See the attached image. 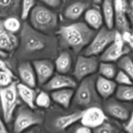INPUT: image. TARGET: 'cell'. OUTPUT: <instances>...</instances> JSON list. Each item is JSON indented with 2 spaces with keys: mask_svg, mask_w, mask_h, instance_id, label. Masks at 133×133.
<instances>
[{
  "mask_svg": "<svg viewBox=\"0 0 133 133\" xmlns=\"http://www.w3.org/2000/svg\"><path fill=\"white\" fill-rule=\"evenodd\" d=\"M57 35L62 46L79 53L89 44L96 35V31L87 23L78 22L62 26Z\"/></svg>",
  "mask_w": 133,
  "mask_h": 133,
  "instance_id": "1",
  "label": "cell"
},
{
  "mask_svg": "<svg viewBox=\"0 0 133 133\" xmlns=\"http://www.w3.org/2000/svg\"><path fill=\"white\" fill-rule=\"evenodd\" d=\"M19 44L21 53L30 56L43 55L55 47L54 40L50 36L35 29L27 23H25L22 28Z\"/></svg>",
  "mask_w": 133,
  "mask_h": 133,
  "instance_id": "2",
  "label": "cell"
},
{
  "mask_svg": "<svg viewBox=\"0 0 133 133\" xmlns=\"http://www.w3.org/2000/svg\"><path fill=\"white\" fill-rule=\"evenodd\" d=\"M76 92H74V101L76 105L90 107L99 104V97L96 88V79L88 76L82 79Z\"/></svg>",
  "mask_w": 133,
  "mask_h": 133,
  "instance_id": "3",
  "label": "cell"
},
{
  "mask_svg": "<svg viewBox=\"0 0 133 133\" xmlns=\"http://www.w3.org/2000/svg\"><path fill=\"white\" fill-rule=\"evenodd\" d=\"M31 26L40 32L54 29L58 24V17L53 11L43 6H35L29 14Z\"/></svg>",
  "mask_w": 133,
  "mask_h": 133,
  "instance_id": "4",
  "label": "cell"
},
{
  "mask_svg": "<svg viewBox=\"0 0 133 133\" xmlns=\"http://www.w3.org/2000/svg\"><path fill=\"white\" fill-rule=\"evenodd\" d=\"M0 104L4 121L6 123H10L18 104V90L15 83L0 87Z\"/></svg>",
  "mask_w": 133,
  "mask_h": 133,
  "instance_id": "5",
  "label": "cell"
},
{
  "mask_svg": "<svg viewBox=\"0 0 133 133\" xmlns=\"http://www.w3.org/2000/svg\"><path fill=\"white\" fill-rule=\"evenodd\" d=\"M116 31L107 27H101L94 35L84 51V55L96 56L101 54L114 41Z\"/></svg>",
  "mask_w": 133,
  "mask_h": 133,
  "instance_id": "6",
  "label": "cell"
},
{
  "mask_svg": "<svg viewBox=\"0 0 133 133\" xmlns=\"http://www.w3.org/2000/svg\"><path fill=\"white\" fill-rule=\"evenodd\" d=\"M43 116L32 111L31 109L22 107L19 109L13 125V133H22L43 122Z\"/></svg>",
  "mask_w": 133,
  "mask_h": 133,
  "instance_id": "7",
  "label": "cell"
},
{
  "mask_svg": "<svg viewBox=\"0 0 133 133\" xmlns=\"http://www.w3.org/2000/svg\"><path fill=\"white\" fill-rule=\"evenodd\" d=\"M129 53V49L125 45L122 34L116 31L114 41L101 53L100 60L103 62H115Z\"/></svg>",
  "mask_w": 133,
  "mask_h": 133,
  "instance_id": "8",
  "label": "cell"
},
{
  "mask_svg": "<svg viewBox=\"0 0 133 133\" xmlns=\"http://www.w3.org/2000/svg\"><path fill=\"white\" fill-rule=\"evenodd\" d=\"M98 59L96 56L81 55L78 57L74 70V76L77 81H81L97 71Z\"/></svg>",
  "mask_w": 133,
  "mask_h": 133,
  "instance_id": "9",
  "label": "cell"
},
{
  "mask_svg": "<svg viewBox=\"0 0 133 133\" xmlns=\"http://www.w3.org/2000/svg\"><path fill=\"white\" fill-rule=\"evenodd\" d=\"M114 25L117 31L123 32L130 31L131 22L127 13V2L126 0H114Z\"/></svg>",
  "mask_w": 133,
  "mask_h": 133,
  "instance_id": "10",
  "label": "cell"
},
{
  "mask_svg": "<svg viewBox=\"0 0 133 133\" xmlns=\"http://www.w3.org/2000/svg\"><path fill=\"white\" fill-rule=\"evenodd\" d=\"M32 66L36 77V81L40 85H44L54 74V64L51 61L46 58L36 59L32 62Z\"/></svg>",
  "mask_w": 133,
  "mask_h": 133,
  "instance_id": "11",
  "label": "cell"
},
{
  "mask_svg": "<svg viewBox=\"0 0 133 133\" xmlns=\"http://www.w3.org/2000/svg\"><path fill=\"white\" fill-rule=\"evenodd\" d=\"M107 118L103 110L97 107H90L83 110L81 119L82 125L90 129H94L107 121Z\"/></svg>",
  "mask_w": 133,
  "mask_h": 133,
  "instance_id": "12",
  "label": "cell"
},
{
  "mask_svg": "<svg viewBox=\"0 0 133 133\" xmlns=\"http://www.w3.org/2000/svg\"><path fill=\"white\" fill-rule=\"evenodd\" d=\"M105 112L112 118L120 121H126L131 115L130 108L123 102L110 100L105 104Z\"/></svg>",
  "mask_w": 133,
  "mask_h": 133,
  "instance_id": "13",
  "label": "cell"
},
{
  "mask_svg": "<svg viewBox=\"0 0 133 133\" xmlns=\"http://www.w3.org/2000/svg\"><path fill=\"white\" fill-rule=\"evenodd\" d=\"M76 86L75 79L64 74H58L52 77L43 87L46 91H54L64 88H74Z\"/></svg>",
  "mask_w": 133,
  "mask_h": 133,
  "instance_id": "14",
  "label": "cell"
},
{
  "mask_svg": "<svg viewBox=\"0 0 133 133\" xmlns=\"http://www.w3.org/2000/svg\"><path fill=\"white\" fill-rule=\"evenodd\" d=\"M117 83L103 76H99L96 80V88L99 96L103 99H107L116 92Z\"/></svg>",
  "mask_w": 133,
  "mask_h": 133,
  "instance_id": "15",
  "label": "cell"
},
{
  "mask_svg": "<svg viewBox=\"0 0 133 133\" xmlns=\"http://www.w3.org/2000/svg\"><path fill=\"white\" fill-rule=\"evenodd\" d=\"M19 45V40L14 33L9 32L0 22V50L5 52L14 51Z\"/></svg>",
  "mask_w": 133,
  "mask_h": 133,
  "instance_id": "16",
  "label": "cell"
},
{
  "mask_svg": "<svg viewBox=\"0 0 133 133\" xmlns=\"http://www.w3.org/2000/svg\"><path fill=\"white\" fill-rule=\"evenodd\" d=\"M18 74L22 83L31 88H35L36 85V77L35 70L30 62H24L18 66Z\"/></svg>",
  "mask_w": 133,
  "mask_h": 133,
  "instance_id": "17",
  "label": "cell"
},
{
  "mask_svg": "<svg viewBox=\"0 0 133 133\" xmlns=\"http://www.w3.org/2000/svg\"><path fill=\"white\" fill-rule=\"evenodd\" d=\"M74 96L73 88H64L52 91L51 97L55 102L60 105L64 109H68L71 104V101Z\"/></svg>",
  "mask_w": 133,
  "mask_h": 133,
  "instance_id": "18",
  "label": "cell"
},
{
  "mask_svg": "<svg viewBox=\"0 0 133 133\" xmlns=\"http://www.w3.org/2000/svg\"><path fill=\"white\" fill-rule=\"evenodd\" d=\"M17 90L19 97L29 107V108L31 109H35L36 107L35 99L36 93L33 88L28 87L23 83H19L17 85Z\"/></svg>",
  "mask_w": 133,
  "mask_h": 133,
  "instance_id": "19",
  "label": "cell"
},
{
  "mask_svg": "<svg viewBox=\"0 0 133 133\" xmlns=\"http://www.w3.org/2000/svg\"><path fill=\"white\" fill-rule=\"evenodd\" d=\"M83 111H77L70 114L62 116L57 118L55 121V127L58 129L63 131L81 120Z\"/></svg>",
  "mask_w": 133,
  "mask_h": 133,
  "instance_id": "20",
  "label": "cell"
},
{
  "mask_svg": "<svg viewBox=\"0 0 133 133\" xmlns=\"http://www.w3.org/2000/svg\"><path fill=\"white\" fill-rule=\"evenodd\" d=\"M84 18L87 24L94 30H99L102 27L103 17L101 12L97 9H90L86 11Z\"/></svg>",
  "mask_w": 133,
  "mask_h": 133,
  "instance_id": "21",
  "label": "cell"
},
{
  "mask_svg": "<svg viewBox=\"0 0 133 133\" xmlns=\"http://www.w3.org/2000/svg\"><path fill=\"white\" fill-rule=\"evenodd\" d=\"M102 3L103 16L106 27L109 29H113L114 26V0H103Z\"/></svg>",
  "mask_w": 133,
  "mask_h": 133,
  "instance_id": "22",
  "label": "cell"
},
{
  "mask_svg": "<svg viewBox=\"0 0 133 133\" xmlns=\"http://www.w3.org/2000/svg\"><path fill=\"white\" fill-rule=\"evenodd\" d=\"M21 0H0V18L12 16L19 9Z\"/></svg>",
  "mask_w": 133,
  "mask_h": 133,
  "instance_id": "23",
  "label": "cell"
},
{
  "mask_svg": "<svg viewBox=\"0 0 133 133\" xmlns=\"http://www.w3.org/2000/svg\"><path fill=\"white\" fill-rule=\"evenodd\" d=\"M71 63L72 59L70 53L67 51H63L57 57L55 67L59 74H66L71 70Z\"/></svg>",
  "mask_w": 133,
  "mask_h": 133,
  "instance_id": "24",
  "label": "cell"
},
{
  "mask_svg": "<svg viewBox=\"0 0 133 133\" xmlns=\"http://www.w3.org/2000/svg\"><path fill=\"white\" fill-rule=\"evenodd\" d=\"M88 7V4L83 2H75L68 6L64 12V16L67 19L74 20L80 18Z\"/></svg>",
  "mask_w": 133,
  "mask_h": 133,
  "instance_id": "25",
  "label": "cell"
},
{
  "mask_svg": "<svg viewBox=\"0 0 133 133\" xmlns=\"http://www.w3.org/2000/svg\"><path fill=\"white\" fill-rule=\"evenodd\" d=\"M116 98L122 102L133 101V84L119 85L116 90Z\"/></svg>",
  "mask_w": 133,
  "mask_h": 133,
  "instance_id": "26",
  "label": "cell"
},
{
  "mask_svg": "<svg viewBox=\"0 0 133 133\" xmlns=\"http://www.w3.org/2000/svg\"><path fill=\"white\" fill-rule=\"evenodd\" d=\"M97 70L99 71L101 76L109 79H114L117 73L116 65L112 62H110L101 61V62L99 64Z\"/></svg>",
  "mask_w": 133,
  "mask_h": 133,
  "instance_id": "27",
  "label": "cell"
},
{
  "mask_svg": "<svg viewBox=\"0 0 133 133\" xmlns=\"http://www.w3.org/2000/svg\"><path fill=\"white\" fill-rule=\"evenodd\" d=\"M118 66L133 81V60L131 57L125 55L121 57L118 61Z\"/></svg>",
  "mask_w": 133,
  "mask_h": 133,
  "instance_id": "28",
  "label": "cell"
},
{
  "mask_svg": "<svg viewBox=\"0 0 133 133\" xmlns=\"http://www.w3.org/2000/svg\"><path fill=\"white\" fill-rule=\"evenodd\" d=\"M4 28L9 32L16 33L21 29V23L18 18L14 16H9L2 22Z\"/></svg>",
  "mask_w": 133,
  "mask_h": 133,
  "instance_id": "29",
  "label": "cell"
},
{
  "mask_svg": "<svg viewBox=\"0 0 133 133\" xmlns=\"http://www.w3.org/2000/svg\"><path fill=\"white\" fill-rule=\"evenodd\" d=\"M120 132L119 128L112 123L105 121L104 123L98 127L93 129L92 133H119Z\"/></svg>",
  "mask_w": 133,
  "mask_h": 133,
  "instance_id": "30",
  "label": "cell"
},
{
  "mask_svg": "<svg viewBox=\"0 0 133 133\" xmlns=\"http://www.w3.org/2000/svg\"><path fill=\"white\" fill-rule=\"evenodd\" d=\"M36 0H22L21 5V18L25 19L29 16L31 10L35 6Z\"/></svg>",
  "mask_w": 133,
  "mask_h": 133,
  "instance_id": "31",
  "label": "cell"
},
{
  "mask_svg": "<svg viewBox=\"0 0 133 133\" xmlns=\"http://www.w3.org/2000/svg\"><path fill=\"white\" fill-rule=\"evenodd\" d=\"M35 105L44 109L49 108L51 105V98L49 95L44 91H41L38 94L36 95Z\"/></svg>",
  "mask_w": 133,
  "mask_h": 133,
  "instance_id": "32",
  "label": "cell"
},
{
  "mask_svg": "<svg viewBox=\"0 0 133 133\" xmlns=\"http://www.w3.org/2000/svg\"><path fill=\"white\" fill-rule=\"evenodd\" d=\"M115 82L119 85H129L133 84V81L126 73L119 70L116 73L115 76Z\"/></svg>",
  "mask_w": 133,
  "mask_h": 133,
  "instance_id": "33",
  "label": "cell"
},
{
  "mask_svg": "<svg viewBox=\"0 0 133 133\" xmlns=\"http://www.w3.org/2000/svg\"><path fill=\"white\" fill-rule=\"evenodd\" d=\"M14 75L4 71H0V87L9 86L12 83Z\"/></svg>",
  "mask_w": 133,
  "mask_h": 133,
  "instance_id": "34",
  "label": "cell"
},
{
  "mask_svg": "<svg viewBox=\"0 0 133 133\" xmlns=\"http://www.w3.org/2000/svg\"><path fill=\"white\" fill-rule=\"evenodd\" d=\"M122 34L125 42H127L133 50V32H131L130 31H126Z\"/></svg>",
  "mask_w": 133,
  "mask_h": 133,
  "instance_id": "35",
  "label": "cell"
},
{
  "mask_svg": "<svg viewBox=\"0 0 133 133\" xmlns=\"http://www.w3.org/2000/svg\"><path fill=\"white\" fill-rule=\"evenodd\" d=\"M127 120L128 122L124 126L125 131L126 133H133V111Z\"/></svg>",
  "mask_w": 133,
  "mask_h": 133,
  "instance_id": "36",
  "label": "cell"
},
{
  "mask_svg": "<svg viewBox=\"0 0 133 133\" xmlns=\"http://www.w3.org/2000/svg\"><path fill=\"white\" fill-rule=\"evenodd\" d=\"M40 1L52 8L58 7L61 3V0H40Z\"/></svg>",
  "mask_w": 133,
  "mask_h": 133,
  "instance_id": "37",
  "label": "cell"
},
{
  "mask_svg": "<svg viewBox=\"0 0 133 133\" xmlns=\"http://www.w3.org/2000/svg\"><path fill=\"white\" fill-rule=\"evenodd\" d=\"M127 13L131 24H133V0H131L129 3H127Z\"/></svg>",
  "mask_w": 133,
  "mask_h": 133,
  "instance_id": "38",
  "label": "cell"
},
{
  "mask_svg": "<svg viewBox=\"0 0 133 133\" xmlns=\"http://www.w3.org/2000/svg\"><path fill=\"white\" fill-rule=\"evenodd\" d=\"M0 71H6V72H8L9 73V74L14 75L12 71L11 70H10V69L8 67L7 65L6 64V63L1 59V57H0Z\"/></svg>",
  "mask_w": 133,
  "mask_h": 133,
  "instance_id": "39",
  "label": "cell"
},
{
  "mask_svg": "<svg viewBox=\"0 0 133 133\" xmlns=\"http://www.w3.org/2000/svg\"><path fill=\"white\" fill-rule=\"evenodd\" d=\"M75 133H92V129L87 127V126L82 125L79 127L75 130Z\"/></svg>",
  "mask_w": 133,
  "mask_h": 133,
  "instance_id": "40",
  "label": "cell"
},
{
  "mask_svg": "<svg viewBox=\"0 0 133 133\" xmlns=\"http://www.w3.org/2000/svg\"><path fill=\"white\" fill-rule=\"evenodd\" d=\"M0 133H9L3 121L0 118Z\"/></svg>",
  "mask_w": 133,
  "mask_h": 133,
  "instance_id": "41",
  "label": "cell"
},
{
  "mask_svg": "<svg viewBox=\"0 0 133 133\" xmlns=\"http://www.w3.org/2000/svg\"><path fill=\"white\" fill-rule=\"evenodd\" d=\"M22 133H38V131L36 129H31L28 130V131H25Z\"/></svg>",
  "mask_w": 133,
  "mask_h": 133,
  "instance_id": "42",
  "label": "cell"
},
{
  "mask_svg": "<svg viewBox=\"0 0 133 133\" xmlns=\"http://www.w3.org/2000/svg\"><path fill=\"white\" fill-rule=\"evenodd\" d=\"M8 56V53H6L5 51H3L0 50V57L1 58H6Z\"/></svg>",
  "mask_w": 133,
  "mask_h": 133,
  "instance_id": "43",
  "label": "cell"
},
{
  "mask_svg": "<svg viewBox=\"0 0 133 133\" xmlns=\"http://www.w3.org/2000/svg\"><path fill=\"white\" fill-rule=\"evenodd\" d=\"M94 3H95L96 4H99L101 3H102L103 0H93Z\"/></svg>",
  "mask_w": 133,
  "mask_h": 133,
  "instance_id": "44",
  "label": "cell"
},
{
  "mask_svg": "<svg viewBox=\"0 0 133 133\" xmlns=\"http://www.w3.org/2000/svg\"><path fill=\"white\" fill-rule=\"evenodd\" d=\"M119 133H126L125 132H119Z\"/></svg>",
  "mask_w": 133,
  "mask_h": 133,
  "instance_id": "45",
  "label": "cell"
}]
</instances>
